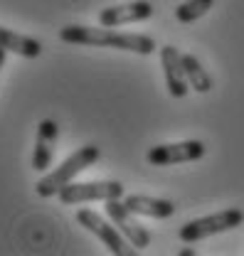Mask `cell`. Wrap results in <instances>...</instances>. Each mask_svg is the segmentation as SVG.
<instances>
[{"mask_svg": "<svg viewBox=\"0 0 244 256\" xmlns=\"http://www.w3.org/2000/svg\"><path fill=\"white\" fill-rule=\"evenodd\" d=\"M205 143L202 140H180V143H163L153 146L146 153V160L151 165L165 168V165H178V162H195L205 156Z\"/></svg>", "mask_w": 244, "mask_h": 256, "instance_id": "7", "label": "cell"}, {"mask_svg": "<svg viewBox=\"0 0 244 256\" xmlns=\"http://www.w3.org/2000/svg\"><path fill=\"white\" fill-rule=\"evenodd\" d=\"M126 207L133 214H143L153 220H168L175 214V204L170 200H160V197H148V194H126L123 197Z\"/></svg>", "mask_w": 244, "mask_h": 256, "instance_id": "11", "label": "cell"}, {"mask_svg": "<svg viewBox=\"0 0 244 256\" xmlns=\"http://www.w3.org/2000/svg\"><path fill=\"white\" fill-rule=\"evenodd\" d=\"M60 140V124L52 118L40 121L37 126V138H35V150H32V170L47 172L55 158V146Z\"/></svg>", "mask_w": 244, "mask_h": 256, "instance_id": "10", "label": "cell"}, {"mask_svg": "<svg viewBox=\"0 0 244 256\" xmlns=\"http://www.w3.org/2000/svg\"><path fill=\"white\" fill-rule=\"evenodd\" d=\"M62 204H82V202H109L121 200L123 185L116 180H96V182H69L60 190Z\"/></svg>", "mask_w": 244, "mask_h": 256, "instance_id": "4", "label": "cell"}, {"mask_svg": "<svg viewBox=\"0 0 244 256\" xmlns=\"http://www.w3.org/2000/svg\"><path fill=\"white\" fill-rule=\"evenodd\" d=\"M104 210H106L109 220L121 229V234L128 239V244H133L138 252H143V249L151 246V234H148V229L136 220V214L126 207V202H121V200H109Z\"/></svg>", "mask_w": 244, "mask_h": 256, "instance_id": "6", "label": "cell"}, {"mask_svg": "<svg viewBox=\"0 0 244 256\" xmlns=\"http://www.w3.org/2000/svg\"><path fill=\"white\" fill-rule=\"evenodd\" d=\"M101 158V150L96 148V146H82L79 150H74L69 158L60 162V168L57 170H52V172H47L45 178H40L37 180V185H35V192L40 194V197H57L60 190L64 185H69V182H74V178L82 172V170H87V168H92L94 162H99Z\"/></svg>", "mask_w": 244, "mask_h": 256, "instance_id": "2", "label": "cell"}, {"mask_svg": "<svg viewBox=\"0 0 244 256\" xmlns=\"http://www.w3.org/2000/svg\"><path fill=\"white\" fill-rule=\"evenodd\" d=\"M183 66L190 82V89L197 94H207L212 89V76L207 74V69L202 66V62L195 54H183Z\"/></svg>", "mask_w": 244, "mask_h": 256, "instance_id": "13", "label": "cell"}, {"mask_svg": "<svg viewBox=\"0 0 244 256\" xmlns=\"http://www.w3.org/2000/svg\"><path fill=\"white\" fill-rule=\"evenodd\" d=\"M77 222L79 226H84L87 232H92L94 236H99L106 246H109V252L114 256H133L138 249L131 244H126V236L121 234V229L116 226L114 222H106L104 217H99L94 210H79L77 212Z\"/></svg>", "mask_w": 244, "mask_h": 256, "instance_id": "5", "label": "cell"}, {"mask_svg": "<svg viewBox=\"0 0 244 256\" xmlns=\"http://www.w3.org/2000/svg\"><path fill=\"white\" fill-rule=\"evenodd\" d=\"M214 0H185L180 2L178 8H175V20L178 22H195V20H200L202 15H207L210 10H212Z\"/></svg>", "mask_w": 244, "mask_h": 256, "instance_id": "14", "label": "cell"}, {"mask_svg": "<svg viewBox=\"0 0 244 256\" xmlns=\"http://www.w3.org/2000/svg\"><path fill=\"white\" fill-rule=\"evenodd\" d=\"M244 222V212L237 207H229V210H222V212H214L207 217H200V220H192L180 226L178 236L185 244H195V242H202L207 236L214 234H222V232H229V229H237Z\"/></svg>", "mask_w": 244, "mask_h": 256, "instance_id": "3", "label": "cell"}, {"mask_svg": "<svg viewBox=\"0 0 244 256\" xmlns=\"http://www.w3.org/2000/svg\"><path fill=\"white\" fill-rule=\"evenodd\" d=\"M178 256H195V249L185 246V249H180V252H178Z\"/></svg>", "mask_w": 244, "mask_h": 256, "instance_id": "15", "label": "cell"}, {"mask_svg": "<svg viewBox=\"0 0 244 256\" xmlns=\"http://www.w3.org/2000/svg\"><path fill=\"white\" fill-rule=\"evenodd\" d=\"M5 54H8V50L0 47V69H3V64H5Z\"/></svg>", "mask_w": 244, "mask_h": 256, "instance_id": "16", "label": "cell"}, {"mask_svg": "<svg viewBox=\"0 0 244 256\" xmlns=\"http://www.w3.org/2000/svg\"><path fill=\"white\" fill-rule=\"evenodd\" d=\"M60 40L67 44H87V47H111L121 52H136V54H153L155 40L138 32H116L109 28H89V25H67L60 30Z\"/></svg>", "mask_w": 244, "mask_h": 256, "instance_id": "1", "label": "cell"}, {"mask_svg": "<svg viewBox=\"0 0 244 256\" xmlns=\"http://www.w3.org/2000/svg\"><path fill=\"white\" fill-rule=\"evenodd\" d=\"M0 47L8 50V52H15L25 60H37L42 54V42L35 40L30 34H20V32H13L8 28H0Z\"/></svg>", "mask_w": 244, "mask_h": 256, "instance_id": "12", "label": "cell"}, {"mask_svg": "<svg viewBox=\"0 0 244 256\" xmlns=\"http://www.w3.org/2000/svg\"><path fill=\"white\" fill-rule=\"evenodd\" d=\"M153 15V5L148 0H133V2H121L99 10V25L104 28H121V25H133L143 22Z\"/></svg>", "mask_w": 244, "mask_h": 256, "instance_id": "8", "label": "cell"}, {"mask_svg": "<svg viewBox=\"0 0 244 256\" xmlns=\"http://www.w3.org/2000/svg\"><path fill=\"white\" fill-rule=\"evenodd\" d=\"M160 64H163L168 94L173 98H183L190 92V82H187V74H185V66H183V54L173 44H165L160 50Z\"/></svg>", "mask_w": 244, "mask_h": 256, "instance_id": "9", "label": "cell"}]
</instances>
